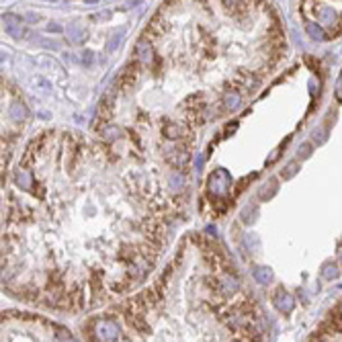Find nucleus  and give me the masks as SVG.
Segmentation results:
<instances>
[{
	"mask_svg": "<svg viewBox=\"0 0 342 342\" xmlns=\"http://www.w3.org/2000/svg\"><path fill=\"white\" fill-rule=\"evenodd\" d=\"M27 117V109L23 103H13L11 105V119H25Z\"/></svg>",
	"mask_w": 342,
	"mask_h": 342,
	"instance_id": "8",
	"label": "nucleus"
},
{
	"mask_svg": "<svg viewBox=\"0 0 342 342\" xmlns=\"http://www.w3.org/2000/svg\"><path fill=\"white\" fill-rule=\"evenodd\" d=\"M338 316H340V318H342V301H340V303H338Z\"/></svg>",
	"mask_w": 342,
	"mask_h": 342,
	"instance_id": "14",
	"label": "nucleus"
},
{
	"mask_svg": "<svg viewBox=\"0 0 342 342\" xmlns=\"http://www.w3.org/2000/svg\"><path fill=\"white\" fill-rule=\"evenodd\" d=\"M309 154H312V146H309V144H303V146H301V158H307Z\"/></svg>",
	"mask_w": 342,
	"mask_h": 342,
	"instance_id": "12",
	"label": "nucleus"
},
{
	"mask_svg": "<svg viewBox=\"0 0 342 342\" xmlns=\"http://www.w3.org/2000/svg\"><path fill=\"white\" fill-rule=\"evenodd\" d=\"M336 99L342 103V78H340V82H338V88H336Z\"/></svg>",
	"mask_w": 342,
	"mask_h": 342,
	"instance_id": "13",
	"label": "nucleus"
},
{
	"mask_svg": "<svg viewBox=\"0 0 342 342\" xmlns=\"http://www.w3.org/2000/svg\"><path fill=\"white\" fill-rule=\"evenodd\" d=\"M3 342H78L66 328L29 314L5 316Z\"/></svg>",
	"mask_w": 342,
	"mask_h": 342,
	"instance_id": "2",
	"label": "nucleus"
},
{
	"mask_svg": "<svg viewBox=\"0 0 342 342\" xmlns=\"http://www.w3.org/2000/svg\"><path fill=\"white\" fill-rule=\"evenodd\" d=\"M338 258H340V262H342V246L338 248Z\"/></svg>",
	"mask_w": 342,
	"mask_h": 342,
	"instance_id": "15",
	"label": "nucleus"
},
{
	"mask_svg": "<svg viewBox=\"0 0 342 342\" xmlns=\"http://www.w3.org/2000/svg\"><path fill=\"white\" fill-rule=\"evenodd\" d=\"M275 305H277V309H279L281 314H291L293 307H295V299H293L285 289H279V291L275 293Z\"/></svg>",
	"mask_w": 342,
	"mask_h": 342,
	"instance_id": "3",
	"label": "nucleus"
},
{
	"mask_svg": "<svg viewBox=\"0 0 342 342\" xmlns=\"http://www.w3.org/2000/svg\"><path fill=\"white\" fill-rule=\"evenodd\" d=\"M68 35H70L74 41H80V39L84 37V33H82V27H80L78 23H72V25L68 27Z\"/></svg>",
	"mask_w": 342,
	"mask_h": 342,
	"instance_id": "10",
	"label": "nucleus"
},
{
	"mask_svg": "<svg viewBox=\"0 0 342 342\" xmlns=\"http://www.w3.org/2000/svg\"><path fill=\"white\" fill-rule=\"evenodd\" d=\"M5 29H7V33L13 35V37H21L23 35V23L15 15H7L5 17Z\"/></svg>",
	"mask_w": 342,
	"mask_h": 342,
	"instance_id": "4",
	"label": "nucleus"
},
{
	"mask_svg": "<svg viewBox=\"0 0 342 342\" xmlns=\"http://www.w3.org/2000/svg\"><path fill=\"white\" fill-rule=\"evenodd\" d=\"M305 29H307L309 37H314V39H318V41H322V39H328V35L324 33V29H322L320 25H316V23H307V25H305Z\"/></svg>",
	"mask_w": 342,
	"mask_h": 342,
	"instance_id": "7",
	"label": "nucleus"
},
{
	"mask_svg": "<svg viewBox=\"0 0 342 342\" xmlns=\"http://www.w3.org/2000/svg\"><path fill=\"white\" fill-rule=\"evenodd\" d=\"M90 342H264L260 307L222 272L180 285L168 272L140 295L92 320Z\"/></svg>",
	"mask_w": 342,
	"mask_h": 342,
	"instance_id": "1",
	"label": "nucleus"
},
{
	"mask_svg": "<svg viewBox=\"0 0 342 342\" xmlns=\"http://www.w3.org/2000/svg\"><path fill=\"white\" fill-rule=\"evenodd\" d=\"M224 103H226V109L234 111V109L240 107V95H238V92H234L232 88H228L226 95H224Z\"/></svg>",
	"mask_w": 342,
	"mask_h": 342,
	"instance_id": "6",
	"label": "nucleus"
},
{
	"mask_svg": "<svg viewBox=\"0 0 342 342\" xmlns=\"http://www.w3.org/2000/svg\"><path fill=\"white\" fill-rule=\"evenodd\" d=\"M297 170H299V168H297V164H295V162H293V164H289V166H287V170L283 172V178H291Z\"/></svg>",
	"mask_w": 342,
	"mask_h": 342,
	"instance_id": "11",
	"label": "nucleus"
},
{
	"mask_svg": "<svg viewBox=\"0 0 342 342\" xmlns=\"http://www.w3.org/2000/svg\"><path fill=\"white\" fill-rule=\"evenodd\" d=\"M252 275H254V279H256V283H260V285L270 283V279H272V270L266 268V266H256Z\"/></svg>",
	"mask_w": 342,
	"mask_h": 342,
	"instance_id": "5",
	"label": "nucleus"
},
{
	"mask_svg": "<svg viewBox=\"0 0 342 342\" xmlns=\"http://www.w3.org/2000/svg\"><path fill=\"white\" fill-rule=\"evenodd\" d=\"M338 266L334 264V262H328L324 268H322V275H324V279H328V281H332V279H336L338 277Z\"/></svg>",
	"mask_w": 342,
	"mask_h": 342,
	"instance_id": "9",
	"label": "nucleus"
}]
</instances>
